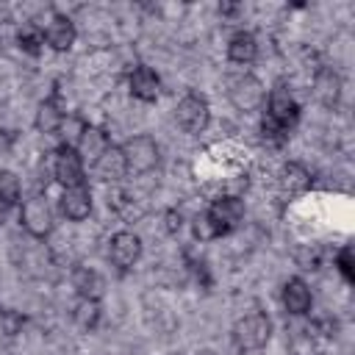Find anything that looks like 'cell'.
<instances>
[{
  "mask_svg": "<svg viewBox=\"0 0 355 355\" xmlns=\"http://www.w3.org/2000/svg\"><path fill=\"white\" fill-rule=\"evenodd\" d=\"M72 288L78 291V300L100 302L105 294V277L92 266H75L72 269Z\"/></svg>",
  "mask_w": 355,
  "mask_h": 355,
  "instance_id": "obj_15",
  "label": "cell"
},
{
  "mask_svg": "<svg viewBox=\"0 0 355 355\" xmlns=\"http://www.w3.org/2000/svg\"><path fill=\"white\" fill-rule=\"evenodd\" d=\"M313 97H316L324 108H333V105L341 100V78H338L333 69L322 67V69L313 75Z\"/></svg>",
  "mask_w": 355,
  "mask_h": 355,
  "instance_id": "obj_20",
  "label": "cell"
},
{
  "mask_svg": "<svg viewBox=\"0 0 355 355\" xmlns=\"http://www.w3.org/2000/svg\"><path fill=\"white\" fill-rule=\"evenodd\" d=\"M200 355H216V352H211V349H205V352H200Z\"/></svg>",
  "mask_w": 355,
  "mask_h": 355,
  "instance_id": "obj_33",
  "label": "cell"
},
{
  "mask_svg": "<svg viewBox=\"0 0 355 355\" xmlns=\"http://www.w3.org/2000/svg\"><path fill=\"white\" fill-rule=\"evenodd\" d=\"M263 105H266V108H263V116H269L272 122L283 125L286 130H291V128L297 125V119H300V103L294 100V94H291V89H288L286 80H277V83L269 89Z\"/></svg>",
  "mask_w": 355,
  "mask_h": 355,
  "instance_id": "obj_5",
  "label": "cell"
},
{
  "mask_svg": "<svg viewBox=\"0 0 355 355\" xmlns=\"http://www.w3.org/2000/svg\"><path fill=\"white\" fill-rule=\"evenodd\" d=\"M205 214H208L211 225L216 227V236L222 239V236L233 233V230L241 225V219H244V202H241V197H236V194H222V197H216V200L205 208Z\"/></svg>",
  "mask_w": 355,
  "mask_h": 355,
  "instance_id": "obj_7",
  "label": "cell"
},
{
  "mask_svg": "<svg viewBox=\"0 0 355 355\" xmlns=\"http://www.w3.org/2000/svg\"><path fill=\"white\" fill-rule=\"evenodd\" d=\"M191 236L202 244V241H214V239H219L216 236V227L211 225V219H208V214L202 211V214H197L194 219H191Z\"/></svg>",
  "mask_w": 355,
  "mask_h": 355,
  "instance_id": "obj_28",
  "label": "cell"
},
{
  "mask_svg": "<svg viewBox=\"0 0 355 355\" xmlns=\"http://www.w3.org/2000/svg\"><path fill=\"white\" fill-rule=\"evenodd\" d=\"M42 31H44V44H47L50 50H55V53H67V50L75 44V39H78L75 22H72L67 14H61V11L50 14V19L44 22Z\"/></svg>",
  "mask_w": 355,
  "mask_h": 355,
  "instance_id": "obj_10",
  "label": "cell"
},
{
  "mask_svg": "<svg viewBox=\"0 0 355 355\" xmlns=\"http://www.w3.org/2000/svg\"><path fill=\"white\" fill-rule=\"evenodd\" d=\"M94 175L103 180V183H119L125 175H128V164H125V155L119 150V144H111L94 164H92Z\"/></svg>",
  "mask_w": 355,
  "mask_h": 355,
  "instance_id": "obj_16",
  "label": "cell"
},
{
  "mask_svg": "<svg viewBox=\"0 0 355 355\" xmlns=\"http://www.w3.org/2000/svg\"><path fill=\"white\" fill-rule=\"evenodd\" d=\"M336 266H338V272H341V277H344L347 283H355V258H352V247H349V244L338 250Z\"/></svg>",
  "mask_w": 355,
  "mask_h": 355,
  "instance_id": "obj_29",
  "label": "cell"
},
{
  "mask_svg": "<svg viewBox=\"0 0 355 355\" xmlns=\"http://www.w3.org/2000/svg\"><path fill=\"white\" fill-rule=\"evenodd\" d=\"M288 136H291V130H286L283 125L272 122L269 116H261V139H263L266 144H272V147H283V144L288 141Z\"/></svg>",
  "mask_w": 355,
  "mask_h": 355,
  "instance_id": "obj_26",
  "label": "cell"
},
{
  "mask_svg": "<svg viewBox=\"0 0 355 355\" xmlns=\"http://www.w3.org/2000/svg\"><path fill=\"white\" fill-rule=\"evenodd\" d=\"M288 349L291 355H316V330L311 324L294 327L288 336Z\"/></svg>",
  "mask_w": 355,
  "mask_h": 355,
  "instance_id": "obj_23",
  "label": "cell"
},
{
  "mask_svg": "<svg viewBox=\"0 0 355 355\" xmlns=\"http://www.w3.org/2000/svg\"><path fill=\"white\" fill-rule=\"evenodd\" d=\"M22 324H25V316L19 313V311H14V308H0V333L3 336H17V333H22Z\"/></svg>",
  "mask_w": 355,
  "mask_h": 355,
  "instance_id": "obj_27",
  "label": "cell"
},
{
  "mask_svg": "<svg viewBox=\"0 0 355 355\" xmlns=\"http://www.w3.org/2000/svg\"><path fill=\"white\" fill-rule=\"evenodd\" d=\"M139 258H141V239L133 230H119L108 239V261L119 272L133 269L139 263Z\"/></svg>",
  "mask_w": 355,
  "mask_h": 355,
  "instance_id": "obj_9",
  "label": "cell"
},
{
  "mask_svg": "<svg viewBox=\"0 0 355 355\" xmlns=\"http://www.w3.org/2000/svg\"><path fill=\"white\" fill-rule=\"evenodd\" d=\"M122 155H125V164H128V172H136V175H147L158 166L161 161V150H158V141L147 133H136L130 139H125L119 144Z\"/></svg>",
  "mask_w": 355,
  "mask_h": 355,
  "instance_id": "obj_4",
  "label": "cell"
},
{
  "mask_svg": "<svg viewBox=\"0 0 355 355\" xmlns=\"http://www.w3.org/2000/svg\"><path fill=\"white\" fill-rule=\"evenodd\" d=\"M58 208L69 222H83L92 214V191H89V186L80 183V186L64 189L61 200H58Z\"/></svg>",
  "mask_w": 355,
  "mask_h": 355,
  "instance_id": "obj_13",
  "label": "cell"
},
{
  "mask_svg": "<svg viewBox=\"0 0 355 355\" xmlns=\"http://www.w3.org/2000/svg\"><path fill=\"white\" fill-rule=\"evenodd\" d=\"M225 94L230 100V105L236 111H258L266 100V89L261 83V78H255L252 72H236L225 80Z\"/></svg>",
  "mask_w": 355,
  "mask_h": 355,
  "instance_id": "obj_2",
  "label": "cell"
},
{
  "mask_svg": "<svg viewBox=\"0 0 355 355\" xmlns=\"http://www.w3.org/2000/svg\"><path fill=\"white\" fill-rule=\"evenodd\" d=\"M89 128V122L80 116V114H64V122H61V128H58V136L64 139L61 144H67V147H75L78 144V139L83 136V130Z\"/></svg>",
  "mask_w": 355,
  "mask_h": 355,
  "instance_id": "obj_24",
  "label": "cell"
},
{
  "mask_svg": "<svg viewBox=\"0 0 355 355\" xmlns=\"http://www.w3.org/2000/svg\"><path fill=\"white\" fill-rule=\"evenodd\" d=\"M8 214H11V205H8L6 200H0V225L8 219Z\"/></svg>",
  "mask_w": 355,
  "mask_h": 355,
  "instance_id": "obj_32",
  "label": "cell"
},
{
  "mask_svg": "<svg viewBox=\"0 0 355 355\" xmlns=\"http://www.w3.org/2000/svg\"><path fill=\"white\" fill-rule=\"evenodd\" d=\"M128 89L136 100L141 103H155L158 94H161V78L155 69H150L147 64H136L130 72H128Z\"/></svg>",
  "mask_w": 355,
  "mask_h": 355,
  "instance_id": "obj_12",
  "label": "cell"
},
{
  "mask_svg": "<svg viewBox=\"0 0 355 355\" xmlns=\"http://www.w3.org/2000/svg\"><path fill=\"white\" fill-rule=\"evenodd\" d=\"M230 338H233V347L241 355H255L272 338V319L263 311L252 308V311H247V313H241L236 319V324L230 330Z\"/></svg>",
  "mask_w": 355,
  "mask_h": 355,
  "instance_id": "obj_1",
  "label": "cell"
},
{
  "mask_svg": "<svg viewBox=\"0 0 355 355\" xmlns=\"http://www.w3.org/2000/svg\"><path fill=\"white\" fill-rule=\"evenodd\" d=\"M175 119L180 125V130L186 133H202L211 122V105L208 97L200 92H186L178 105H175Z\"/></svg>",
  "mask_w": 355,
  "mask_h": 355,
  "instance_id": "obj_6",
  "label": "cell"
},
{
  "mask_svg": "<svg viewBox=\"0 0 355 355\" xmlns=\"http://www.w3.org/2000/svg\"><path fill=\"white\" fill-rule=\"evenodd\" d=\"M169 355H180V352H169Z\"/></svg>",
  "mask_w": 355,
  "mask_h": 355,
  "instance_id": "obj_34",
  "label": "cell"
},
{
  "mask_svg": "<svg viewBox=\"0 0 355 355\" xmlns=\"http://www.w3.org/2000/svg\"><path fill=\"white\" fill-rule=\"evenodd\" d=\"M0 44H3V36H0Z\"/></svg>",
  "mask_w": 355,
  "mask_h": 355,
  "instance_id": "obj_35",
  "label": "cell"
},
{
  "mask_svg": "<svg viewBox=\"0 0 355 355\" xmlns=\"http://www.w3.org/2000/svg\"><path fill=\"white\" fill-rule=\"evenodd\" d=\"M180 222H183L180 211H166V233H178L180 230Z\"/></svg>",
  "mask_w": 355,
  "mask_h": 355,
  "instance_id": "obj_31",
  "label": "cell"
},
{
  "mask_svg": "<svg viewBox=\"0 0 355 355\" xmlns=\"http://www.w3.org/2000/svg\"><path fill=\"white\" fill-rule=\"evenodd\" d=\"M311 183H313V178H311V172H308L300 161H286V164L280 166V172H277V189H280L286 197H300V194H305V191L311 189Z\"/></svg>",
  "mask_w": 355,
  "mask_h": 355,
  "instance_id": "obj_14",
  "label": "cell"
},
{
  "mask_svg": "<svg viewBox=\"0 0 355 355\" xmlns=\"http://www.w3.org/2000/svg\"><path fill=\"white\" fill-rule=\"evenodd\" d=\"M108 147H111V139H108V133H105L103 128H97V125H89V128L83 130V136L78 139V144H75L78 155H80L83 164H89V166H92Z\"/></svg>",
  "mask_w": 355,
  "mask_h": 355,
  "instance_id": "obj_18",
  "label": "cell"
},
{
  "mask_svg": "<svg viewBox=\"0 0 355 355\" xmlns=\"http://www.w3.org/2000/svg\"><path fill=\"white\" fill-rule=\"evenodd\" d=\"M61 122H64V111H61V103H58V92H53L50 97H44L39 103L36 116H33V125H36L39 133L53 136V133H58Z\"/></svg>",
  "mask_w": 355,
  "mask_h": 355,
  "instance_id": "obj_19",
  "label": "cell"
},
{
  "mask_svg": "<svg viewBox=\"0 0 355 355\" xmlns=\"http://www.w3.org/2000/svg\"><path fill=\"white\" fill-rule=\"evenodd\" d=\"M19 225L36 241H42V239H47L53 233L55 216H53V208H50L44 194H33V197L22 200V205H19Z\"/></svg>",
  "mask_w": 355,
  "mask_h": 355,
  "instance_id": "obj_3",
  "label": "cell"
},
{
  "mask_svg": "<svg viewBox=\"0 0 355 355\" xmlns=\"http://www.w3.org/2000/svg\"><path fill=\"white\" fill-rule=\"evenodd\" d=\"M100 316H103V311H100V302H94V300H78L72 308V322L89 333L100 324Z\"/></svg>",
  "mask_w": 355,
  "mask_h": 355,
  "instance_id": "obj_22",
  "label": "cell"
},
{
  "mask_svg": "<svg viewBox=\"0 0 355 355\" xmlns=\"http://www.w3.org/2000/svg\"><path fill=\"white\" fill-rule=\"evenodd\" d=\"M17 47L28 55H42L44 50V31L36 25V22H25L19 31H17Z\"/></svg>",
  "mask_w": 355,
  "mask_h": 355,
  "instance_id": "obj_21",
  "label": "cell"
},
{
  "mask_svg": "<svg viewBox=\"0 0 355 355\" xmlns=\"http://www.w3.org/2000/svg\"><path fill=\"white\" fill-rule=\"evenodd\" d=\"M189 269L194 272V277H197L202 286H211V277H208V263H205V261L191 258V261H189Z\"/></svg>",
  "mask_w": 355,
  "mask_h": 355,
  "instance_id": "obj_30",
  "label": "cell"
},
{
  "mask_svg": "<svg viewBox=\"0 0 355 355\" xmlns=\"http://www.w3.org/2000/svg\"><path fill=\"white\" fill-rule=\"evenodd\" d=\"M83 158L78 155L75 147H67V144H58V150L53 153V178L64 186V189H72V186H80L86 183V172H83Z\"/></svg>",
  "mask_w": 355,
  "mask_h": 355,
  "instance_id": "obj_8",
  "label": "cell"
},
{
  "mask_svg": "<svg viewBox=\"0 0 355 355\" xmlns=\"http://www.w3.org/2000/svg\"><path fill=\"white\" fill-rule=\"evenodd\" d=\"M280 302L286 308L288 316H305L311 313L313 308V294H311V286L302 280V277H288L280 288Z\"/></svg>",
  "mask_w": 355,
  "mask_h": 355,
  "instance_id": "obj_11",
  "label": "cell"
},
{
  "mask_svg": "<svg viewBox=\"0 0 355 355\" xmlns=\"http://www.w3.org/2000/svg\"><path fill=\"white\" fill-rule=\"evenodd\" d=\"M227 58L239 67H250L255 58H258V39L252 31H236L230 39H227Z\"/></svg>",
  "mask_w": 355,
  "mask_h": 355,
  "instance_id": "obj_17",
  "label": "cell"
},
{
  "mask_svg": "<svg viewBox=\"0 0 355 355\" xmlns=\"http://www.w3.org/2000/svg\"><path fill=\"white\" fill-rule=\"evenodd\" d=\"M19 197H22V183H19V178L14 175V172H8V169H0V200H6L11 208L19 202Z\"/></svg>",
  "mask_w": 355,
  "mask_h": 355,
  "instance_id": "obj_25",
  "label": "cell"
}]
</instances>
